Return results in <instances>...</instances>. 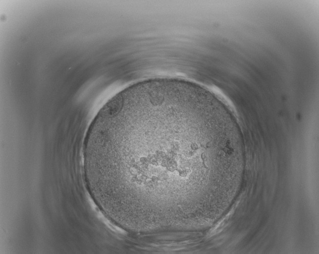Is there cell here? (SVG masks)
I'll return each instance as SVG.
<instances>
[{
  "instance_id": "1",
  "label": "cell",
  "mask_w": 319,
  "mask_h": 254,
  "mask_svg": "<svg viewBox=\"0 0 319 254\" xmlns=\"http://www.w3.org/2000/svg\"><path fill=\"white\" fill-rule=\"evenodd\" d=\"M89 156L103 209L122 228L196 230L205 221L209 185L228 175V128L203 88L149 82L106 103L91 129Z\"/></svg>"
}]
</instances>
